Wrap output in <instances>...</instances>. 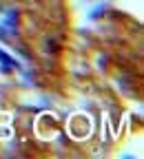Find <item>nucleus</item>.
Returning a JSON list of instances; mask_svg holds the SVG:
<instances>
[{
  "label": "nucleus",
  "instance_id": "obj_1",
  "mask_svg": "<svg viewBox=\"0 0 144 159\" xmlns=\"http://www.w3.org/2000/svg\"><path fill=\"white\" fill-rule=\"evenodd\" d=\"M16 31V11L0 9V38H9V33Z\"/></svg>",
  "mask_w": 144,
  "mask_h": 159
}]
</instances>
